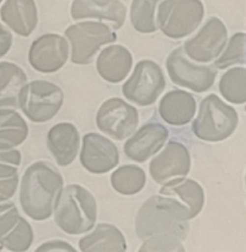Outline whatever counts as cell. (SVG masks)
<instances>
[{
	"label": "cell",
	"mask_w": 246,
	"mask_h": 252,
	"mask_svg": "<svg viewBox=\"0 0 246 252\" xmlns=\"http://www.w3.org/2000/svg\"><path fill=\"white\" fill-rule=\"evenodd\" d=\"M2 22L15 33L29 36L37 25V8L34 0H6L0 8Z\"/></svg>",
	"instance_id": "obj_19"
},
{
	"label": "cell",
	"mask_w": 246,
	"mask_h": 252,
	"mask_svg": "<svg viewBox=\"0 0 246 252\" xmlns=\"http://www.w3.org/2000/svg\"><path fill=\"white\" fill-rule=\"evenodd\" d=\"M1 1H2V0H0V3H1Z\"/></svg>",
	"instance_id": "obj_37"
},
{
	"label": "cell",
	"mask_w": 246,
	"mask_h": 252,
	"mask_svg": "<svg viewBox=\"0 0 246 252\" xmlns=\"http://www.w3.org/2000/svg\"><path fill=\"white\" fill-rule=\"evenodd\" d=\"M69 57L67 40L59 34L48 33L37 37L31 46V66L40 73H55L64 67Z\"/></svg>",
	"instance_id": "obj_12"
},
{
	"label": "cell",
	"mask_w": 246,
	"mask_h": 252,
	"mask_svg": "<svg viewBox=\"0 0 246 252\" xmlns=\"http://www.w3.org/2000/svg\"><path fill=\"white\" fill-rule=\"evenodd\" d=\"M73 19L98 18L114 23L120 29L125 22L126 7L119 0H74L71 6Z\"/></svg>",
	"instance_id": "obj_17"
},
{
	"label": "cell",
	"mask_w": 246,
	"mask_h": 252,
	"mask_svg": "<svg viewBox=\"0 0 246 252\" xmlns=\"http://www.w3.org/2000/svg\"><path fill=\"white\" fill-rule=\"evenodd\" d=\"M55 222L70 235L90 231L97 219V204L94 196L80 185L62 189L54 207Z\"/></svg>",
	"instance_id": "obj_3"
},
{
	"label": "cell",
	"mask_w": 246,
	"mask_h": 252,
	"mask_svg": "<svg viewBox=\"0 0 246 252\" xmlns=\"http://www.w3.org/2000/svg\"><path fill=\"white\" fill-rule=\"evenodd\" d=\"M245 51L246 34L244 32H237L230 38L226 51L214 63V66L224 70L232 65L244 64L246 58Z\"/></svg>",
	"instance_id": "obj_29"
},
{
	"label": "cell",
	"mask_w": 246,
	"mask_h": 252,
	"mask_svg": "<svg viewBox=\"0 0 246 252\" xmlns=\"http://www.w3.org/2000/svg\"><path fill=\"white\" fill-rule=\"evenodd\" d=\"M1 249H2V247H1V246H0V250H1Z\"/></svg>",
	"instance_id": "obj_36"
},
{
	"label": "cell",
	"mask_w": 246,
	"mask_h": 252,
	"mask_svg": "<svg viewBox=\"0 0 246 252\" xmlns=\"http://www.w3.org/2000/svg\"><path fill=\"white\" fill-rule=\"evenodd\" d=\"M132 67V56L122 46H111L101 52L97 59L99 75L110 83L124 80Z\"/></svg>",
	"instance_id": "obj_21"
},
{
	"label": "cell",
	"mask_w": 246,
	"mask_h": 252,
	"mask_svg": "<svg viewBox=\"0 0 246 252\" xmlns=\"http://www.w3.org/2000/svg\"><path fill=\"white\" fill-rule=\"evenodd\" d=\"M111 185L114 190L121 195H135L145 188L147 178L141 167L128 164L120 166L111 175Z\"/></svg>",
	"instance_id": "obj_26"
},
{
	"label": "cell",
	"mask_w": 246,
	"mask_h": 252,
	"mask_svg": "<svg viewBox=\"0 0 246 252\" xmlns=\"http://www.w3.org/2000/svg\"><path fill=\"white\" fill-rule=\"evenodd\" d=\"M32 241V228L19 215L16 206L0 215V246L10 251L23 252L30 249Z\"/></svg>",
	"instance_id": "obj_16"
},
{
	"label": "cell",
	"mask_w": 246,
	"mask_h": 252,
	"mask_svg": "<svg viewBox=\"0 0 246 252\" xmlns=\"http://www.w3.org/2000/svg\"><path fill=\"white\" fill-rule=\"evenodd\" d=\"M13 206H15V204L9 201V199L3 196H0V215H2L4 212H6L7 210L12 208Z\"/></svg>",
	"instance_id": "obj_35"
},
{
	"label": "cell",
	"mask_w": 246,
	"mask_h": 252,
	"mask_svg": "<svg viewBox=\"0 0 246 252\" xmlns=\"http://www.w3.org/2000/svg\"><path fill=\"white\" fill-rule=\"evenodd\" d=\"M201 0H165L157 11V25L171 38H182L192 33L204 16Z\"/></svg>",
	"instance_id": "obj_6"
},
{
	"label": "cell",
	"mask_w": 246,
	"mask_h": 252,
	"mask_svg": "<svg viewBox=\"0 0 246 252\" xmlns=\"http://www.w3.org/2000/svg\"><path fill=\"white\" fill-rule=\"evenodd\" d=\"M97 127L115 140H123L137 127V110L120 98H111L101 105L96 115Z\"/></svg>",
	"instance_id": "obj_10"
},
{
	"label": "cell",
	"mask_w": 246,
	"mask_h": 252,
	"mask_svg": "<svg viewBox=\"0 0 246 252\" xmlns=\"http://www.w3.org/2000/svg\"><path fill=\"white\" fill-rule=\"evenodd\" d=\"M190 169L191 156L188 149L183 143L173 140L150 163V174L157 184L176 177H186Z\"/></svg>",
	"instance_id": "obj_14"
},
{
	"label": "cell",
	"mask_w": 246,
	"mask_h": 252,
	"mask_svg": "<svg viewBox=\"0 0 246 252\" xmlns=\"http://www.w3.org/2000/svg\"><path fill=\"white\" fill-rule=\"evenodd\" d=\"M158 112L163 121L171 125L188 124L196 113V100L186 91L174 90L162 97Z\"/></svg>",
	"instance_id": "obj_20"
},
{
	"label": "cell",
	"mask_w": 246,
	"mask_h": 252,
	"mask_svg": "<svg viewBox=\"0 0 246 252\" xmlns=\"http://www.w3.org/2000/svg\"><path fill=\"white\" fill-rule=\"evenodd\" d=\"M159 194L173 197L186 206L191 219L202 211L205 202L203 188L197 182L186 178H177L170 181L160 189Z\"/></svg>",
	"instance_id": "obj_22"
},
{
	"label": "cell",
	"mask_w": 246,
	"mask_h": 252,
	"mask_svg": "<svg viewBox=\"0 0 246 252\" xmlns=\"http://www.w3.org/2000/svg\"><path fill=\"white\" fill-rule=\"evenodd\" d=\"M166 79L156 63L143 60L137 63L131 77L122 86V92L129 101L149 106L165 90Z\"/></svg>",
	"instance_id": "obj_8"
},
{
	"label": "cell",
	"mask_w": 246,
	"mask_h": 252,
	"mask_svg": "<svg viewBox=\"0 0 246 252\" xmlns=\"http://www.w3.org/2000/svg\"><path fill=\"white\" fill-rule=\"evenodd\" d=\"M169 137V130L159 123H149L141 127L124 144L126 157L137 162H145L155 155Z\"/></svg>",
	"instance_id": "obj_15"
},
{
	"label": "cell",
	"mask_w": 246,
	"mask_h": 252,
	"mask_svg": "<svg viewBox=\"0 0 246 252\" xmlns=\"http://www.w3.org/2000/svg\"><path fill=\"white\" fill-rule=\"evenodd\" d=\"M80 160L85 169L93 174H105L119 162L117 146L107 137L90 132L84 135Z\"/></svg>",
	"instance_id": "obj_13"
},
{
	"label": "cell",
	"mask_w": 246,
	"mask_h": 252,
	"mask_svg": "<svg viewBox=\"0 0 246 252\" xmlns=\"http://www.w3.org/2000/svg\"><path fill=\"white\" fill-rule=\"evenodd\" d=\"M246 70L233 68L225 73L219 83L222 96L234 104H243L246 101Z\"/></svg>",
	"instance_id": "obj_27"
},
{
	"label": "cell",
	"mask_w": 246,
	"mask_h": 252,
	"mask_svg": "<svg viewBox=\"0 0 246 252\" xmlns=\"http://www.w3.org/2000/svg\"><path fill=\"white\" fill-rule=\"evenodd\" d=\"M139 251H184V247L180 239L174 237H152L146 239Z\"/></svg>",
	"instance_id": "obj_31"
},
{
	"label": "cell",
	"mask_w": 246,
	"mask_h": 252,
	"mask_svg": "<svg viewBox=\"0 0 246 252\" xmlns=\"http://www.w3.org/2000/svg\"><path fill=\"white\" fill-rule=\"evenodd\" d=\"M72 47L71 61L77 65H87L103 45L114 43L117 36L102 23L85 22L69 27L65 32Z\"/></svg>",
	"instance_id": "obj_7"
},
{
	"label": "cell",
	"mask_w": 246,
	"mask_h": 252,
	"mask_svg": "<svg viewBox=\"0 0 246 252\" xmlns=\"http://www.w3.org/2000/svg\"><path fill=\"white\" fill-rule=\"evenodd\" d=\"M36 252H48V251H69V252H75L76 249L69 244L66 241L63 240H52L47 241L39 245L36 250Z\"/></svg>",
	"instance_id": "obj_32"
},
{
	"label": "cell",
	"mask_w": 246,
	"mask_h": 252,
	"mask_svg": "<svg viewBox=\"0 0 246 252\" xmlns=\"http://www.w3.org/2000/svg\"><path fill=\"white\" fill-rule=\"evenodd\" d=\"M27 82L28 76L19 66L0 62V109L18 107V96Z\"/></svg>",
	"instance_id": "obj_24"
},
{
	"label": "cell",
	"mask_w": 246,
	"mask_h": 252,
	"mask_svg": "<svg viewBox=\"0 0 246 252\" xmlns=\"http://www.w3.org/2000/svg\"><path fill=\"white\" fill-rule=\"evenodd\" d=\"M63 90L56 84L44 80L27 83L18 96V107L35 123H44L53 119L63 106Z\"/></svg>",
	"instance_id": "obj_5"
},
{
	"label": "cell",
	"mask_w": 246,
	"mask_h": 252,
	"mask_svg": "<svg viewBox=\"0 0 246 252\" xmlns=\"http://www.w3.org/2000/svg\"><path fill=\"white\" fill-rule=\"evenodd\" d=\"M227 41V29L221 19L211 17L201 31L184 43L187 56L198 63H209L217 58Z\"/></svg>",
	"instance_id": "obj_11"
},
{
	"label": "cell",
	"mask_w": 246,
	"mask_h": 252,
	"mask_svg": "<svg viewBox=\"0 0 246 252\" xmlns=\"http://www.w3.org/2000/svg\"><path fill=\"white\" fill-rule=\"evenodd\" d=\"M64 180L56 167L45 160L31 164L22 179L19 202L24 212L34 221H45L53 212Z\"/></svg>",
	"instance_id": "obj_2"
},
{
	"label": "cell",
	"mask_w": 246,
	"mask_h": 252,
	"mask_svg": "<svg viewBox=\"0 0 246 252\" xmlns=\"http://www.w3.org/2000/svg\"><path fill=\"white\" fill-rule=\"evenodd\" d=\"M238 114L217 95L210 94L203 99L198 116L192 124L194 134L205 141H222L236 129Z\"/></svg>",
	"instance_id": "obj_4"
},
{
	"label": "cell",
	"mask_w": 246,
	"mask_h": 252,
	"mask_svg": "<svg viewBox=\"0 0 246 252\" xmlns=\"http://www.w3.org/2000/svg\"><path fill=\"white\" fill-rule=\"evenodd\" d=\"M29 135V126L24 117L10 108L0 109V151L12 150Z\"/></svg>",
	"instance_id": "obj_25"
},
{
	"label": "cell",
	"mask_w": 246,
	"mask_h": 252,
	"mask_svg": "<svg viewBox=\"0 0 246 252\" xmlns=\"http://www.w3.org/2000/svg\"><path fill=\"white\" fill-rule=\"evenodd\" d=\"M48 148L59 165L71 164L80 148V134L76 126L69 122L54 125L48 133Z\"/></svg>",
	"instance_id": "obj_18"
},
{
	"label": "cell",
	"mask_w": 246,
	"mask_h": 252,
	"mask_svg": "<svg viewBox=\"0 0 246 252\" xmlns=\"http://www.w3.org/2000/svg\"><path fill=\"white\" fill-rule=\"evenodd\" d=\"M81 251H126L127 245L121 231L114 225L100 223L92 233L79 241Z\"/></svg>",
	"instance_id": "obj_23"
},
{
	"label": "cell",
	"mask_w": 246,
	"mask_h": 252,
	"mask_svg": "<svg viewBox=\"0 0 246 252\" xmlns=\"http://www.w3.org/2000/svg\"><path fill=\"white\" fill-rule=\"evenodd\" d=\"M18 186V176L0 180V196L10 199L14 196Z\"/></svg>",
	"instance_id": "obj_33"
},
{
	"label": "cell",
	"mask_w": 246,
	"mask_h": 252,
	"mask_svg": "<svg viewBox=\"0 0 246 252\" xmlns=\"http://www.w3.org/2000/svg\"><path fill=\"white\" fill-rule=\"evenodd\" d=\"M12 34L11 32L0 24V58L4 57L12 46Z\"/></svg>",
	"instance_id": "obj_34"
},
{
	"label": "cell",
	"mask_w": 246,
	"mask_h": 252,
	"mask_svg": "<svg viewBox=\"0 0 246 252\" xmlns=\"http://www.w3.org/2000/svg\"><path fill=\"white\" fill-rule=\"evenodd\" d=\"M188 208L168 196H153L138 210L135 230L146 240L152 237H174L183 241L189 232Z\"/></svg>",
	"instance_id": "obj_1"
},
{
	"label": "cell",
	"mask_w": 246,
	"mask_h": 252,
	"mask_svg": "<svg viewBox=\"0 0 246 252\" xmlns=\"http://www.w3.org/2000/svg\"><path fill=\"white\" fill-rule=\"evenodd\" d=\"M166 66L173 83L197 93L208 91L213 86L217 76L214 67L191 63L182 48H178L170 54Z\"/></svg>",
	"instance_id": "obj_9"
},
{
	"label": "cell",
	"mask_w": 246,
	"mask_h": 252,
	"mask_svg": "<svg viewBox=\"0 0 246 252\" xmlns=\"http://www.w3.org/2000/svg\"><path fill=\"white\" fill-rule=\"evenodd\" d=\"M159 0H133L130 8V20L135 31L152 33L156 31L154 10Z\"/></svg>",
	"instance_id": "obj_28"
},
{
	"label": "cell",
	"mask_w": 246,
	"mask_h": 252,
	"mask_svg": "<svg viewBox=\"0 0 246 252\" xmlns=\"http://www.w3.org/2000/svg\"><path fill=\"white\" fill-rule=\"evenodd\" d=\"M22 163L19 151H0V180L18 176V166Z\"/></svg>",
	"instance_id": "obj_30"
}]
</instances>
